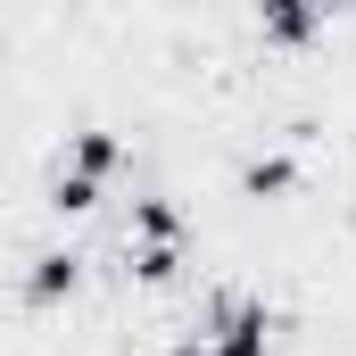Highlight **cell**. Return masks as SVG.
Here are the masks:
<instances>
[{
    "mask_svg": "<svg viewBox=\"0 0 356 356\" xmlns=\"http://www.w3.org/2000/svg\"><path fill=\"white\" fill-rule=\"evenodd\" d=\"M158 356H207V340H199V332H175V340H166Z\"/></svg>",
    "mask_w": 356,
    "mask_h": 356,
    "instance_id": "obj_9",
    "label": "cell"
},
{
    "mask_svg": "<svg viewBox=\"0 0 356 356\" xmlns=\"http://www.w3.org/2000/svg\"><path fill=\"white\" fill-rule=\"evenodd\" d=\"M124 241H182V249H191V216H182L166 191H141V199H133V224H124Z\"/></svg>",
    "mask_w": 356,
    "mask_h": 356,
    "instance_id": "obj_6",
    "label": "cell"
},
{
    "mask_svg": "<svg viewBox=\"0 0 356 356\" xmlns=\"http://www.w3.org/2000/svg\"><path fill=\"white\" fill-rule=\"evenodd\" d=\"M273 332H282V315H273L257 290H216L207 315H199L207 356H273Z\"/></svg>",
    "mask_w": 356,
    "mask_h": 356,
    "instance_id": "obj_1",
    "label": "cell"
},
{
    "mask_svg": "<svg viewBox=\"0 0 356 356\" xmlns=\"http://www.w3.org/2000/svg\"><path fill=\"white\" fill-rule=\"evenodd\" d=\"M290 191H298V158L290 149H257L241 166V199H290Z\"/></svg>",
    "mask_w": 356,
    "mask_h": 356,
    "instance_id": "obj_7",
    "label": "cell"
},
{
    "mask_svg": "<svg viewBox=\"0 0 356 356\" xmlns=\"http://www.w3.org/2000/svg\"><path fill=\"white\" fill-rule=\"evenodd\" d=\"M83 290V249H33L25 273H17V298L33 307V315H50V307H67Z\"/></svg>",
    "mask_w": 356,
    "mask_h": 356,
    "instance_id": "obj_2",
    "label": "cell"
},
{
    "mask_svg": "<svg viewBox=\"0 0 356 356\" xmlns=\"http://www.w3.org/2000/svg\"><path fill=\"white\" fill-rule=\"evenodd\" d=\"M182 266H191V249H182V241H124V273H133L141 290L182 282Z\"/></svg>",
    "mask_w": 356,
    "mask_h": 356,
    "instance_id": "obj_5",
    "label": "cell"
},
{
    "mask_svg": "<svg viewBox=\"0 0 356 356\" xmlns=\"http://www.w3.org/2000/svg\"><path fill=\"white\" fill-rule=\"evenodd\" d=\"M340 8H356V0H315V17H340Z\"/></svg>",
    "mask_w": 356,
    "mask_h": 356,
    "instance_id": "obj_10",
    "label": "cell"
},
{
    "mask_svg": "<svg viewBox=\"0 0 356 356\" xmlns=\"http://www.w3.org/2000/svg\"><path fill=\"white\" fill-rule=\"evenodd\" d=\"M124 166V141L108 133V124H75L67 133V175H91V182H108Z\"/></svg>",
    "mask_w": 356,
    "mask_h": 356,
    "instance_id": "obj_4",
    "label": "cell"
},
{
    "mask_svg": "<svg viewBox=\"0 0 356 356\" xmlns=\"http://www.w3.org/2000/svg\"><path fill=\"white\" fill-rule=\"evenodd\" d=\"M99 191H108V182H91V175H67V166H58V175H50V199H42V207H50L58 224H83L91 207H99Z\"/></svg>",
    "mask_w": 356,
    "mask_h": 356,
    "instance_id": "obj_8",
    "label": "cell"
},
{
    "mask_svg": "<svg viewBox=\"0 0 356 356\" xmlns=\"http://www.w3.org/2000/svg\"><path fill=\"white\" fill-rule=\"evenodd\" d=\"M257 33L273 50H307L323 33V17H315V0H257Z\"/></svg>",
    "mask_w": 356,
    "mask_h": 356,
    "instance_id": "obj_3",
    "label": "cell"
}]
</instances>
